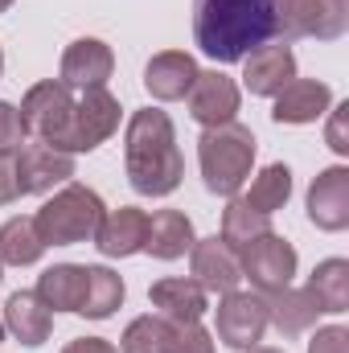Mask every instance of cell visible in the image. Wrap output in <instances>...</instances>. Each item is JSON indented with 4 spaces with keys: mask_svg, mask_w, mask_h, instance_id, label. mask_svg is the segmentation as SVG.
<instances>
[{
    "mask_svg": "<svg viewBox=\"0 0 349 353\" xmlns=\"http://www.w3.org/2000/svg\"><path fill=\"white\" fill-rule=\"evenodd\" d=\"M21 185H17V152H0V205L17 201Z\"/></svg>",
    "mask_w": 349,
    "mask_h": 353,
    "instance_id": "cell-33",
    "label": "cell"
},
{
    "mask_svg": "<svg viewBox=\"0 0 349 353\" xmlns=\"http://www.w3.org/2000/svg\"><path fill=\"white\" fill-rule=\"evenodd\" d=\"M197 161H201V181L218 197H239L247 185L251 165H255V132L247 123H222L206 128L197 140Z\"/></svg>",
    "mask_w": 349,
    "mask_h": 353,
    "instance_id": "cell-3",
    "label": "cell"
},
{
    "mask_svg": "<svg viewBox=\"0 0 349 353\" xmlns=\"http://www.w3.org/2000/svg\"><path fill=\"white\" fill-rule=\"evenodd\" d=\"M17 111H21L25 136L58 148L62 136H66V128H70V115H74V90L66 87L62 79H46V83L25 90V99H21Z\"/></svg>",
    "mask_w": 349,
    "mask_h": 353,
    "instance_id": "cell-5",
    "label": "cell"
},
{
    "mask_svg": "<svg viewBox=\"0 0 349 353\" xmlns=\"http://www.w3.org/2000/svg\"><path fill=\"white\" fill-rule=\"evenodd\" d=\"M0 279H4V271H0Z\"/></svg>",
    "mask_w": 349,
    "mask_h": 353,
    "instance_id": "cell-40",
    "label": "cell"
},
{
    "mask_svg": "<svg viewBox=\"0 0 349 353\" xmlns=\"http://www.w3.org/2000/svg\"><path fill=\"white\" fill-rule=\"evenodd\" d=\"M144 230H148V214L140 205H119V210L103 214V222L94 230V247L107 259H128V255L144 251Z\"/></svg>",
    "mask_w": 349,
    "mask_h": 353,
    "instance_id": "cell-16",
    "label": "cell"
},
{
    "mask_svg": "<svg viewBox=\"0 0 349 353\" xmlns=\"http://www.w3.org/2000/svg\"><path fill=\"white\" fill-rule=\"evenodd\" d=\"M83 288H87V267L58 263V267H50V271H41V279H37V300H41L50 312H79Z\"/></svg>",
    "mask_w": 349,
    "mask_h": 353,
    "instance_id": "cell-23",
    "label": "cell"
},
{
    "mask_svg": "<svg viewBox=\"0 0 349 353\" xmlns=\"http://www.w3.org/2000/svg\"><path fill=\"white\" fill-rule=\"evenodd\" d=\"M193 41L214 62H243L251 50L292 41V0H193Z\"/></svg>",
    "mask_w": 349,
    "mask_h": 353,
    "instance_id": "cell-1",
    "label": "cell"
},
{
    "mask_svg": "<svg viewBox=\"0 0 349 353\" xmlns=\"http://www.w3.org/2000/svg\"><path fill=\"white\" fill-rule=\"evenodd\" d=\"M308 292L321 304V312H346L349 308V263L346 259H325L308 275Z\"/></svg>",
    "mask_w": 349,
    "mask_h": 353,
    "instance_id": "cell-27",
    "label": "cell"
},
{
    "mask_svg": "<svg viewBox=\"0 0 349 353\" xmlns=\"http://www.w3.org/2000/svg\"><path fill=\"white\" fill-rule=\"evenodd\" d=\"M0 70H4V54H0Z\"/></svg>",
    "mask_w": 349,
    "mask_h": 353,
    "instance_id": "cell-39",
    "label": "cell"
},
{
    "mask_svg": "<svg viewBox=\"0 0 349 353\" xmlns=\"http://www.w3.org/2000/svg\"><path fill=\"white\" fill-rule=\"evenodd\" d=\"M173 337H177V325L173 321H165L161 312L152 316H136L128 329H123V337H119V353H169L173 350Z\"/></svg>",
    "mask_w": 349,
    "mask_h": 353,
    "instance_id": "cell-28",
    "label": "cell"
},
{
    "mask_svg": "<svg viewBox=\"0 0 349 353\" xmlns=\"http://www.w3.org/2000/svg\"><path fill=\"white\" fill-rule=\"evenodd\" d=\"M0 341H4V321H0Z\"/></svg>",
    "mask_w": 349,
    "mask_h": 353,
    "instance_id": "cell-38",
    "label": "cell"
},
{
    "mask_svg": "<svg viewBox=\"0 0 349 353\" xmlns=\"http://www.w3.org/2000/svg\"><path fill=\"white\" fill-rule=\"evenodd\" d=\"M193 222L181 214V210H157L148 218V230H144V251L161 263H173L181 259L189 247H193Z\"/></svg>",
    "mask_w": 349,
    "mask_h": 353,
    "instance_id": "cell-22",
    "label": "cell"
},
{
    "mask_svg": "<svg viewBox=\"0 0 349 353\" xmlns=\"http://www.w3.org/2000/svg\"><path fill=\"white\" fill-rule=\"evenodd\" d=\"M169 353H214V337L201 325H177V337Z\"/></svg>",
    "mask_w": 349,
    "mask_h": 353,
    "instance_id": "cell-31",
    "label": "cell"
},
{
    "mask_svg": "<svg viewBox=\"0 0 349 353\" xmlns=\"http://www.w3.org/2000/svg\"><path fill=\"white\" fill-rule=\"evenodd\" d=\"M41 251H46V243H41L33 218H8L0 226V263L29 267V263L41 259Z\"/></svg>",
    "mask_w": 349,
    "mask_h": 353,
    "instance_id": "cell-26",
    "label": "cell"
},
{
    "mask_svg": "<svg viewBox=\"0 0 349 353\" xmlns=\"http://www.w3.org/2000/svg\"><path fill=\"white\" fill-rule=\"evenodd\" d=\"M74 176V157L58 152L41 140L17 148V185L21 193H50L54 185H66Z\"/></svg>",
    "mask_w": 349,
    "mask_h": 353,
    "instance_id": "cell-12",
    "label": "cell"
},
{
    "mask_svg": "<svg viewBox=\"0 0 349 353\" xmlns=\"http://www.w3.org/2000/svg\"><path fill=\"white\" fill-rule=\"evenodd\" d=\"M239 263H243V279H251L267 296V292H279V288L292 283V275H296V247L271 230V234H263V239L247 243L239 251Z\"/></svg>",
    "mask_w": 349,
    "mask_h": 353,
    "instance_id": "cell-8",
    "label": "cell"
},
{
    "mask_svg": "<svg viewBox=\"0 0 349 353\" xmlns=\"http://www.w3.org/2000/svg\"><path fill=\"white\" fill-rule=\"evenodd\" d=\"M308 222L317 230H329V234L349 226V169L346 165L321 169L317 181L308 185Z\"/></svg>",
    "mask_w": 349,
    "mask_h": 353,
    "instance_id": "cell-9",
    "label": "cell"
},
{
    "mask_svg": "<svg viewBox=\"0 0 349 353\" xmlns=\"http://www.w3.org/2000/svg\"><path fill=\"white\" fill-rule=\"evenodd\" d=\"M189 255H193V279H197L206 292H218V296L239 292V283H243L239 251H235V247H226L218 234H214V239L193 243V247H189Z\"/></svg>",
    "mask_w": 349,
    "mask_h": 353,
    "instance_id": "cell-14",
    "label": "cell"
},
{
    "mask_svg": "<svg viewBox=\"0 0 349 353\" xmlns=\"http://www.w3.org/2000/svg\"><path fill=\"white\" fill-rule=\"evenodd\" d=\"M185 99H189V115L201 128H222V123H235L239 115V87L222 70H197V83Z\"/></svg>",
    "mask_w": 349,
    "mask_h": 353,
    "instance_id": "cell-10",
    "label": "cell"
},
{
    "mask_svg": "<svg viewBox=\"0 0 349 353\" xmlns=\"http://www.w3.org/2000/svg\"><path fill=\"white\" fill-rule=\"evenodd\" d=\"M119 304H123V279H119L111 267H87V288H83L79 316H87V321H107Z\"/></svg>",
    "mask_w": 349,
    "mask_h": 353,
    "instance_id": "cell-24",
    "label": "cell"
},
{
    "mask_svg": "<svg viewBox=\"0 0 349 353\" xmlns=\"http://www.w3.org/2000/svg\"><path fill=\"white\" fill-rule=\"evenodd\" d=\"M308 353H349V333L341 329V325L317 329L312 341H308Z\"/></svg>",
    "mask_w": 349,
    "mask_h": 353,
    "instance_id": "cell-32",
    "label": "cell"
},
{
    "mask_svg": "<svg viewBox=\"0 0 349 353\" xmlns=\"http://www.w3.org/2000/svg\"><path fill=\"white\" fill-rule=\"evenodd\" d=\"M349 29V0H292V37L337 41Z\"/></svg>",
    "mask_w": 349,
    "mask_h": 353,
    "instance_id": "cell-20",
    "label": "cell"
},
{
    "mask_svg": "<svg viewBox=\"0 0 349 353\" xmlns=\"http://www.w3.org/2000/svg\"><path fill=\"white\" fill-rule=\"evenodd\" d=\"M62 353H119L111 341H103V337H79V341H70Z\"/></svg>",
    "mask_w": 349,
    "mask_h": 353,
    "instance_id": "cell-35",
    "label": "cell"
},
{
    "mask_svg": "<svg viewBox=\"0 0 349 353\" xmlns=\"http://www.w3.org/2000/svg\"><path fill=\"white\" fill-rule=\"evenodd\" d=\"M267 325L279 329V337H300L317 316H321V304L312 300L308 288H279V292H267Z\"/></svg>",
    "mask_w": 349,
    "mask_h": 353,
    "instance_id": "cell-21",
    "label": "cell"
},
{
    "mask_svg": "<svg viewBox=\"0 0 349 353\" xmlns=\"http://www.w3.org/2000/svg\"><path fill=\"white\" fill-rule=\"evenodd\" d=\"M103 201L87 185H62L37 214L33 226L41 234L46 247H74V243H90L99 222H103Z\"/></svg>",
    "mask_w": 349,
    "mask_h": 353,
    "instance_id": "cell-4",
    "label": "cell"
},
{
    "mask_svg": "<svg viewBox=\"0 0 349 353\" xmlns=\"http://www.w3.org/2000/svg\"><path fill=\"white\" fill-rule=\"evenodd\" d=\"M263 234H271V214H259V210H251L243 197H230V205L222 210V243L226 247H235V251H243L247 243H255Z\"/></svg>",
    "mask_w": 349,
    "mask_h": 353,
    "instance_id": "cell-25",
    "label": "cell"
},
{
    "mask_svg": "<svg viewBox=\"0 0 349 353\" xmlns=\"http://www.w3.org/2000/svg\"><path fill=\"white\" fill-rule=\"evenodd\" d=\"M12 8V0H0V12H8Z\"/></svg>",
    "mask_w": 349,
    "mask_h": 353,
    "instance_id": "cell-37",
    "label": "cell"
},
{
    "mask_svg": "<svg viewBox=\"0 0 349 353\" xmlns=\"http://www.w3.org/2000/svg\"><path fill=\"white\" fill-rule=\"evenodd\" d=\"M4 333H12L21 345L37 350L54 333V312L37 300V292H12L4 304Z\"/></svg>",
    "mask_w": 349,
    "mask_h": 353,
    "instance_id": "cell-19",
    "label": "cell"
},
{
    "mask_svg": "<svg viewBox=\"0 0 349 353\" xmlns=\"http://www.w3.org/2000/svg\"><path fill=\"white\" fill-rule=\"evenodd\" d=\"M152 308H161L165 321L173 325H201L210 300H206V288L193 279V275H169V279H157L152 292H148Z\"/></svg>",
    "mask_w": 349,
    "mask_h": 353,
    "instance_id": "cell-15",
    "label": "cell"
},
{
    "mask_svg": "<svg viewBox=\"0 0 349 353\" xmlns=\"http://www.w3.org/2000/svg\"><path fill=\"white\" fill-rule=\"evenodd\" d=\"M288 197H292V169L288 165H267L255 176V185H251V193L243 201L251 210H259V214H275V210L288 205Z\"/></svg>",
    "mask_w": 349,
    "mask_h": 353,
    "instance_id": "cell-29",
    "label": "cell"
},
{
    "mask_svg": "<svg viewBox=\"0 0 349 353\" xmlns=\"http://www.w3.org/2000/svg\"><path fill=\"white\" fill-rule=\"evenodd\" d=\"M123 169L136 193L144 197H169L181 176H185V157L177 148L173 119L157 107H144L128 119L123 132Z\"/></svg>",
    "mask_w": 349,
    "mask_h": 353,
    "instance_id": "cell-2",
    "label": "cell"
},
{
    "mask_svg": "<svg viewBox=\"0 0 349 353\" xmlns=\"http://www.w3.org/2000/svg\"><path fill=\"white\" fill-rule=\"evenodd\" d=\"M214 321H218V341L230 345V350L247 353L255 350L267 333V300L251 296V292H226L222 304L214 308Z\"/></svg>",
    "mask_w": 349,
    "mask_h": 353,
    "instance_id": "cell-7",
    "label": "cell"
},
{
    "mask_svg": "<svg viewBox=\"0 0 349 353\" xmlns=\"http://www.w3.org/2000/svg\"><path fill=\"white\" fill-rule=\"evenodd\" d=\"M292 79H296V54L283 41L259 46L243 58V87L259 99H275Z\"/></svg>",
    "mask_w": 349,
    "mask_h": 353,
    "instance_id": "cell-13",
    "label": "cell"
},
{
    "mask_svg": "<svg viewBox=\"0 0 349 353\" xmlns=\"http://www.w3.org/2000/svg\"><path fill=\"white\" fill-rule=\"evenodd\" d=\"M193 83H197V62L185 50H165V54H157L144 66V87H148L152 99H161V103L185 99L193 90Z\"/></svg>",
    "mask_w": 349,
    "mask_h": 353,
    "instance_id": "cell-18",
    "label": "cell"
},
{
    "mask_svg": "<svg viewBox=\"0 0 349 353\" xmlns=\"http://www.w3.org/2000/svg\"><path fill=\"white\" fill-rule=\"evenodd\" d=\"M247 353H283V350H259V345H255V350H247Z\"/></svg>",
    "mask_w": 349,
    "mask_h": 353,
    "instance_id": "cell-36",
    "label": "cell"
},
{
    "mask_svg": "<svg viewBox=\"0 0 349 353\" xmlns=\"http://www.w3.org/2000/svg\"><path fill=\"white\" fill-rule=\"evenodd\" d=\"M111 70H115L111 46L99 41V37H79V41L66 46L58 79H62L70 90H99V87H107Z\"/></svg>",
    "mask_w": 349,
    "mask_h": 353,
    "instance_id": "cell-11",
    "label": "cell"
},
{
    "mask_svg": "<svg viewBox=\"0 0 349 353\" xmlns=\"http://www.w3.org/2000/svg\"><path fill=\"white\" fill-rule=\"evenodd\" d=\"M119 128V99L107 87L99 90H83V99H74V115L70 128L58 144V152H94L99 144H107Z\"/></svg>",
    "mask_w": 349,
    "mask_h": 353,
    "instance_id": "cell-6",
    "label": "cell"
},
{
    "mask_svg": "<svg viewBox=\"0 0 349 353\" xmlns=\"http://www.w3.org/2000/svg\"><path fill=\"white\" fill-rule=\"evenodd\" d=\"M333 107V90L317 79H292L288 87L275 94L271 119L275 123H317L321 115H329Z\"/></svg>",
    "mask_w": 349,
    "mask_h": 353,
    "instance_id": "cell-17",
    "label": "cell"
},
{
    "mask_svg": "<svg viewBox=\"0 0 349 353\" xmlns=\"http://www.w3.org/2000/svg\"><path fill=\"white\" fill-rule=\"evenodd\" d=\"M25 144V128H21V111L12 103L0 99V152H17Z\"/></svg>",
    "mask_w": 349,
    "mask_h": 353,
    "instance_id": "cell-30",
    "label": "cell"
},
{
    "mask_svg": "<svg viewBox=\"0 0 349 353\" xmlns=\"http://www.w3.org/2000/svg\"><path fill=\"white\" fill-rule=\"evenodd\" d=\"M346 115H349V103H337V107H333V119H329V148H333L337 157H346V152H349V140H346Z\"/></svg>",
    "mask_w": 349,
    "mask_h": 353,
    "instance_id": "cell-34",
    "label": "cell"
}]
</instances>
